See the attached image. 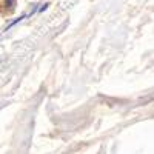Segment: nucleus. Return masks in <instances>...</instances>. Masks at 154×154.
I'll list each match as a JSON object with an SVG mask.
<instances>
[{"label":"nucleus","mask_w":154,"mask_h":154,"mask_svg":"<svg viewBox=\"0 0 154 154\" xmlns=\"http://www.w3.org/2000/svg\"><path fill=\"white\" fill-rule=\"evenodd\" d=\"M5 6L8 9H12V8L16 6V0H5Z\"/></svg>","instance_id":"nucleus-1"}]
</instances>
